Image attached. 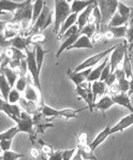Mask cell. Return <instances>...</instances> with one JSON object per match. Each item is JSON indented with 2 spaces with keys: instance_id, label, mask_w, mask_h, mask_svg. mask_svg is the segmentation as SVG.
<instances>
[{
  "instance_id": "4fadbf2b",
  "label": "cell",
  "mask_w": 133,
  "mask_h": 160,
  "mask_svg": "<svg viewBox=\"0 0 133 160\" xmlns=\"http://www.w3.org/2000/svg\"><path fill=\"white\" fill-rule=\"evenodd\" d=\"M112 98L115 104H118V105H120V107L126 108V109H128L133 114L132 103H131V100H130V96L128 95L127 92H119V93H117V95L113 96Z\"/></svg>"
},
{
  "instance_id": "8d00e7d4",
  "label": "cell",
  "mask_w": 133,
  "mask_h": 160,
  "mask_svg": "<svg viewBox=\"0 0 133 160\" xmlns=\"http://www.w3.org/2000/svg\"><path fill=\"white\" fill-rule=\"evenodd\" d=\"M19 100H21V92H17L15 88H12L9 93L8 102L10 104H16L17 102H19Z\"/></svg>"
},
{
  "instance_id": "d6a6232c",
  "label": "cell",
  "mask_w": 133,
  "mask_h": 160,
  "mask_svg": "<svg viewBox=\"0 0 133 160\" xmlns=\"http://www.w3.org/2000/svg\"><path fill=\"white\" fill-rule=\"evenodd\" d=\"M17 133H19V131L16 126L9 128L7 131L0 133V141H2V140H10V139L13 140V138L15 137Z\"/></svg>"
},
{
  "instance_id": "7dc6e473",
  "label": "cell",
  "mask_w": 133,
  "mask_h": 160,
  "mask_svg": "<svg viewBox=\"0 0 133 160\" xmlns=\"http://www.w3.org/2000/svg\"><path fill=\"white\" fill-rule=\"evenodd\" d=\"M47 160H62V151L61 152H54L50 155Z\"/></svg>"
},
{
  "instance_id": "680465c9",
  "label": "cell",
  "mask_w": 133,
  "mask_h": 160,
  "mask_svg": "<svg viewBox=\"0 0 133 160\" xmlns=\"http://www.w3.org/2000/svg\"><path fill=\"white\" fill-rule=\"evenodd\" d=\"M4 51H6V50H3V48H0V56H3Z\"/></svg>"
},
{
  "instance_id": "6f0895ef",
  "label": "cell",
  "mask_w": 133,
  "mask_h": 160,
  "mask_svg": "<svg viewBox=\"0 0 133 160\" xmlns=\"http://www.w3.org/2000/svg\"><path fill=\"white\" fill-rule=\"evenodd\" d=\"M4 60V55L3 56H0V68H1V65H2V61Z\"/></svg>"
},
{
  "instance_id": "8fae6325",
  "label": "cell",
  "mask_w": 133,
  "mask_h": 160,
  "mask_svg": "<svg viewBox=\"0 0 133 160\" xmlns=\"http://www.w3.org/2000/svg\"><path fill=\"white\" fill-rule=\"evenodd\" d=\"M26 1L24 2H16L11 1V0H0V12H11V13H15L17 10L23 8L25 6Z\"/></svg>"
},
{
  "instance_id": "7bdbcfd3",
  "label": "cell",
  "mask_w": 133,
  "mask_h": 160,
  "mask_svg": "<svg viewBox=\"0 0 133 160\" xmlns=\"http://www.w3.org/2000/svg\"><path fill=\"white\" fill-rule=\"evenodd\" d=\"M11 40H8L6 37L3 36V33L0 34V48H2L3 50L11 48Z\"/></svg>"
},
{
  "instance_id": "91938a15",
  "label": "cell",
  "mask_w": 133,
  "mask_h": 160,
  "mask_svg": "<svg viewBox=\"0 0 133 160\" xmlns=\"http://www.w3.org/2000/svg\"><path fill=\"white\" fill-rule=\"evenodd\" d=\"M2 152H2V149H1V147H0V155H2Z\"/></svg>"
},
{
  "instance_id": "be15d7a7",
  "label": "cell",
  "mask_w": 133,
  "mask_h": 160,
  "mask_svg": "<svg viewBox=\"0 0 133 160\" xmlns=\"http://www.w3.org/2000/svg\"><path fill=\"white\" fill-rule=\"evenodd\" d=\"M43 160H45V159H43Z\"/></svg>"
},
{
  "instance_id": "74e56055",
  "label": "cell",
  "mask_w": 133,
  "mask_h": 160,
  "mask_svg": "<svg viewBox=\"0 0 133 160\" xmlns=\"http://www.w3.org/2000/svg\"><path fill=\"white\" fill-rule=\"evenodd\" d=\"M27 85H28V83H27L26 76H19L15 84V89L19 92H24L27 88Z\"/></svg>"
},
{
  "instance_id": "e0dca14e",
  "label": "cell",
  "mask_w": 133,
  "mask_h": 160,
  "mask_svg": "<svg viewBox=\"0 0 133 160\" xmlns=\"http://www.w3.org/2000/svg\"><path fill=\"white\" fill-rule=\"evenodd\" d=\"M95 1L92 0H74L71 2V13L72 14H80L82 13L85 9H87L89 6H91Z\"/></svg>"
},
{
  "instance_id": "5b68a950",
  "label": "cell",
  "mask_w": 133,
  "mask_h": 160,
  "mask_svg": "<svg viewBox=\"0 0 133 160\" xmlns=\"http://www.w3.org/2000/svg\"><path fill=\"white\" fill-rule=\"evenodd\" d=\"M127 50H128V43H127V41L124 40L122 43L117 44L115 50L111 53L110 56H108V58H110L108 63H110V66H111V73H114V71L118 68V66L122 63L125 52Z\"/></svg>"
},
{
  "instance_id": "ffe728a7",
  "label": "cell",
  "mask_w": 133,
  "mask_h": 160,
  "mask_svg": "<svg viewBox=\"0 0 133 160\" xmlns=\"http://www.w3.org/2000/svg\"><path fill=\"white\" fill-rule=\"evenodd\" d=\"M91 92L93 95V100H97V97H102L106 93V85L104 82L101 81H96V82L91 83Z\"/></svg>"
},
{
  "instance_id": "cb8c5ba5",
  "label": "cell",
  "mask_w": 133,
  "mask_h": 160,
  "mask_svg": "<svg viewBox=\"0 0 133 160\" xmlns=\"http://www.w3.org/2000/svg\"><path fill=\"white\" fill-rule=\"evenodd\" d=\"M81 36V33L78 32V33H75V34H73L72 37H70V38H68L65 41H62V43H61V45H60V48H59V50L57 51V53H56V57H59V56L61 55V54L63 53L66 50L68 51V48H70V46H72L73 44H74L76 42V40L78 39V37Z\"/></svg>"
},
{
  "instance_id": "836d02e7",
  "label": "cell",
  "mask_w": 133,
  "mask_h": 160,
  "mask_svg": "<svg viewBox=\"0 0 133 160\" xmlns=\"http://www.w3.org/2000/svg\"><path fill=\"white\" fill-rule=\"evenodd\" d=\"M116 84L119 88L120 92H129V88H130V81L127 78H122L116 81Z\"/></svg>"
},
{
  "instance_id": "83f0119b",
  "label": "cell",
  "mask_w": 133,
  "mask_h": 160,
  "mask_svg": "<svg viewBox=\"0 0 133 160\" xmlns=\"http://www.w3.org/2000/svg\"><path fill=\"white\" fill-rule=\"evenodd\" d=\"M44 6H45V1H43V0H37V1L32 2V21H31L32 25L36 23L38 17L40 16V14L42 13Z\"/></svg>"
},
{
  "instance_id": "ab89813d",
  "label": "cell",
  "mask_w": 133,
  "mask_h": 160,
  "mask_svg": "<svg viewBox=\"0 0 133 160\" xmlns=\"http://www.w3.org/2000/svg\"><path fill=\"white\" fill-rule=\"evenodd\" d=\"M28 39H29V41H30L31 45H34V44H41L45 41V37H44V34L41 32L31 34L30 37H28Z\"/></svg>"
},
{
  "instance_id": "11a10c76",
  "label": "cell",
  "mask_w": 133,
  "mask_h": 160,
  "mask_svg": "<svg viewBox=\"0 0 133 160\" xmlns=\"http://www.w3.org/2000/svg\"><path fill=\"white\" fill-rule=\"evenodd\" d=\"M133 25V8H131V12H130V17H129V22H128V26Z\"/></svg>"
},
{
  "instance_id": "1f68e13d",
  "label": "cell",
  "mask_w": 133,
  "mask_h": 160,
  "mask_svg": "<svg viewBox=\"0 0 133 160\" xmlns=\"http://www.w3.org/2000/svg\"><path fill=\"white\" fill-rule=\"evenodd\" d=\"M130 12H131V8L126 4L122 3L121 1L118 2V7H117V13L119 14L120 16H122L124 18L128 19L129 22V17H130Z\"/></svg>"
},
{
  "instance_id": "d6986e66",
  "label": "cell",
  "mask_w": 133,
  "mask_h": 160,
  "mask_svg": "<svg viewBox=\"0 0 133 160\" xmlns=\"http://www.w3.org/2000/svg\"><path fill=\"white\" fill-rule=\"evenodd\" d=\"M11 45L13 46V48H17V50L23 52V51H26L27 48H29V46L31 45V43L28 38H24V37L18 34V36H16L15 38H13L11 40Z\"/></svg>"
},
{
  "instance_id": "f35d334b",
  "label": "cell",
  "mask_w": 133,
  "mask_h": 160,
  "mask_svg": "<svg viewBox=\"0 0 133 160\" xmlns=\"http://www.w3.org/2000/svg\"><path fill=\"white\" fill-rule=\"evenodd\" d=\"M126 39H127L126 41H127V43H128V52L130 53V52L133 50V25L128 26Z\"/></svg>"
},
{
  "instance_id": "2e32d148",
  "label": "cell",
  "mask_w": 133,
  "mask_h": 160,
  "mask_svg": "<svg viewBox=\"0 0 133 160\" xmlns=\"http://www.w3.org/2000/svg\"><path fill=\"white\" fill-rule=\"evenodd\" d=\"M108 60H110V58H108V56L106 58H104L102 61H101V63L99 66H97L95 69H92L91 73L89 74V76L87 78V81L86 82L88 83H93L96 82V81H100V76H101V73H102L103 69L105 68V66L108 63Z\"/></svg>"
},
{
  "instance_id": "484cf974",
  "label": "cell",
  "mask_w": 133,
  "mask_h": 160,
  "mask_svg": "<svg viewBox=\"0 0 133 160\" xmlns=\"http://www.w3.org/2000/svg\"><path fill=\"white\" fill-rule=\"evenodd\" d=\"M2 71H3L2 73H3L4 76H6L7 81H8V83H9V85H10V87L13 88L14 86H15V84H16V82H17V80H18L19 76L17 75L16 73L9 67V66H8V67L2 68Z\"/></svg>"
},
{
  "instance_id": "44dd1931",
  "label": "cell",
  "mask_w": 133,
  "mask_h": 160,
  "mask_svg": "<svg viewBox=\"0 0 133 160\" xmlns=\"http://www.w3.org/2000/svg\"><path fill=\"white\" fill-rule=\"evenodd\" d=\"M34 52H36V61H37V67H38V72H41L42 66L44 62V57L47 54V51H45L42 48L41 44H34Z\"/></svg>"
},
{
  "instance_id": "f546056e",
  "label": "cell",
  "mask_w": 133,
  "mask_h": 160,
  "mask_svg": "<svg viewBox=\"0 0 133 160\" xmlns=\"http://www.w3.org/2000/svg\"><path fill=\"white\" fill-rule=\"evenodd\" d=\"M77 151L80 152L83 160H97L96 156L93 155V152L89 147V144L85 145V146H82V147H77Z\"/></svg>"
},
{
  "instance_id": "d4e9b609",
  "label": "cell",
  "mask_w": 133,
  "mask_h": 160,
  "mask_svg": "<svg viewBox=\"0 0 133 160\" xmlns=\"http://www.w3.org/2000/svg\"><path fill=\"white\" fill-rule=\"evenodd\" d=\"M11 89L12 88L10 87L4 74L3 73H0V92H1V96L4 101L8 102V97H9V93L11 92Z\"/></svg>"
},
{
  "instance_id": "7402d4cb",
  "label": "cell",
  "mask_w": 133,
  "mask_h": 160,
  "mask_svg": "<svg viewBox=\"0 0 133 160\" xmlns=\"http://www.w3.org/2000/svg\"><path fill=\"white\" fill-rule=\"evenodd\" d=\"M74 48H93V44L91 42V39L87 38L86 36L81 34L76 42L72 46L68 48V50H74Z\"/></svg>"
},
{
  "instance_id": "f1b7e54d",
  "label": "cell",
  "mask_w": 133,
  "mask_h": 160,
  "mask_svg": "<svg viewBox=\"0 0 133 160\" xmlns=\"http://www.w3.org/2000/svg\"><path fill=\"white\" fill-rule=\"evenodd\" d=\"M25 99L27 101H30V102H37L39 100V95H38V92L37 89L31 86L30 84L28 83L27 85V88L25 90Z\"/></svg>"
},
{
  "instance_id": "6da1fadb",
  "label": "cell",
  "mask_w": 133,
  "mask_h": 160,
  "mask_svg": "<svg viewBox=\"0 0 133 160\" xmlns=\"http://www.w3.org/2000/svg\"><path fill=\"white\" fill-rule=\"evenodd\" d=\"M118 2L119 1H117V0H101V1H97L101 13V33L104 32V29L107 28L110 21L114 16V14L117 12Z\"/></svg>"
},
{
  "instance_id": "9a60e30c",
  "label": "cell",
  "mask_w": 133,
  "mask_h": 160,
  "mask_svg": "<svg viewBox=\"0 0 133 160\" xmlns=\"http://www.w3.org/2000/svg\"><path fill=\"white\" fill-rule=\"evenodd\" d=\"M111 128H112V127L106 126L104 129L102 130V131L100 132L99 134L97 135V137H96V139L93 140L91 143H89V147L91 148L92 152H95L96 148H97L98 146H100V145L102 144L108 137H110V135H111Z\"/></svg>"
},
{
  "instance_id": "4316f807",
  "label": "cell",
  "mask_w": 133,
  "mask_h": 160,
  "mask_svg": "<svg viewBox=\"0 0 133 160\" xmlns=\"http://www.w3.org/2000/svg\"><path fill=\"white\" fill-rule=\"evenodd\" d=\"M121 68L126 74V78H127L128 80H130L131 76L133 75V73H132L131 60H130L129 52H128V50L125 52V56H124V60H122V63H121Z\"/></svg>"
},
{
  "instance_id": "4dcf8cb0",
  "label": "cell",
  "mask_w": 133,
  "mask_h": 160,
  "mask_svg": "<svg viewBox=\"0 0 133 160\" xmlns=\"http://www.w3.org/2000/svg\"><path fill=\"white\" fill-rule=\"evenodd\" d=\"M121 26H128V19L120 16L116 12L114 14V16L112 17V19L110 21L107 27H121Z\"/></svg>"
},
{
  "instance_id": "9f6ffc18",
  "label": "cell",
  "mask_w": 133,
  "mask_h": 160,
  "mask_svg": "<svg viewBox=\"0 0 133 160\" xmlns=\"http://www.w3.org/2000/svg\"><path fill=\"white\" fill-rule=\"evenodd\" d=\"M4 100H3V98L2 97H0V111H2V108H3V104H4Z\"/></svg>"
},
{
  "instance_id": "bcb514c9",
  "label": "cell",
  "mask_w": 133,
  "mask_h": 160,
  "mask_svg": "<svg viewBox=\"0 0 133 160\" xmlns=\"http://www.w3.org/2000/svg\"><path fill=\"white\" fill-rule=\"evenodd\" d=\"M77 142H78V147H82V146H85V145H87V133H85V132H83V133H81L80 137L77 138Z\"/></svg>"
},
{
  "instance_id": "5bb4252c",
  "label": "cell",
  "mask_w": 133,
  "mask_h": 160,
  "mask_svg": "<svg viewBox=\"0 0 133 160\" xmlns=\"http://www.w3.org/2000/svg\"><path fill=\"white\" fill-rule=\"evenodd\" d=\"M93 4H95V2L91 4V6H89L87 9H85L82 13H80L77 15V21H76V26H77L78 28V31H82V29L87 25L88 23V18H89L90 14L92 13V10H93Z\"/></svg>"
},
{
  "instance_id": "7a4b0ae2",
  "label": "cell",
  "mask_w": 133,
  "mask_h": 160,
  "mask_svg": "<svg viewBox=\"0 0 133 160\" xmlns=\"http://www.w3.org/2000/svg\"><path fill=\"white\" fill-rule=\"evenodd\" d=\"M71 14V7L68 1L56 0L54 10V32L56 34H58L62 24Z\"/></svg>"
},
{
  "instance_id": "d590c367",
  "label": "cell",
  "mask_w": 133,
  "mask_h": 160,
  "mask_svg": "<svg viewBox=\"0 0 133 160\" xmlns=\"http://www.w3.org/2000/svg\"><path fill=\"white\" fill-rule=\"evenodd\" d=\"M22 157H24V154H18L16 152L7 151L2 152V160H18Z\"/></svg>"
},
{
  "instance_id": "9c48e42d",
  "label": "cell",
  "mask_w": 133,
  "mask_h": 160,
  "mask_svg": "<svg viewBox=\"0 0 133 160\" xmlns=\"http://www.w3.org/2000/svg\"><path fill=\"white\" fill-rule=\"evenodd\" d=\"M92 69L93 68H88V69H85V70L78 71V72H74L72 69H68L66 75H68V78L74 83L75 86H78L82 84V83L87 81V78L89 76L90 73H91Z\"/></svg>"
},
{
  "instance_id": "94428289",
  "label": "cell",
  "mask_w": 133,
  "mask_h": 160,
  "mask_svg": "<svg viewBox=\"0 0 133 160\" xmlns=\"http://www.w3.org/2000/svg\"><path fill=\"white\" fill-rule=\"evenodd\" d=\"M0 160H2V155H0Z\"/></svg>"
},
{
  "instance_id": "e575fe53",
  "label": "cell",
  "mask_w": 133,
  "mask_h": 160,
  "mask_svg": "<svg viewBox=\"0 0 133 160\" xmlns=\"http://www.w3.org/2000/svg\"><path fill=\"white\" fill-rule=\"evenodd\" d=\"M97 32V28H96V26L93 25V24H87L84 28L82 29V31H81V34L82 36H86L87 38L91 39L92 36Z\"/></svg>"
},
{
  "instance_id": "b9f144b4",
  "label": "cell",
  "mask_w": 133,
  "mask_h": 160,
  "mask_svg": "<svg viewBox=\"0 0 133 160\" xmlns=\"http://www.w3.org/2000/svg\"><path fill=\"white\" fill-rule=\"evenodd\" d=\"M76 151H77V148H71L62 151V160H72Z\"/></svg>"
},
{
  "instance_id": "277c9868",
  "label": "cell",
  "mask_w": 133,
  "mask_h": 160,
  "mask_svg": "<svg viewBox=\"0 0 133 160\" xmlns=\"http://www.w3.org/2000/svg\"><path fill=\"white\" fill-rule=\"evenodd\" d=\"M116 45H117V44H116ZM116 45L112 46V48H107V50H105V51L100 52V53L96 54V55H92V56H90V57H88L87 59H85L83 62H81L78 66H76V67L73 69V71H74V72H78V71L85 70V69H88V68H93V66L100 63L103 59L106 58L107 56H110L111 53L115 50Z\"/></svg>"
},
{
  "instance_id": "db71d44e",
  "label": "cell",
  "mask_w": 133,
  "mask_h": 160,
  "mask_svg": "<svg viewBox=\"0 0 133 160\" xmlns=\"http://www.w3.org/2000/svg\"><path fill=\"white\" fill-rule=\"evenodd\" d=\"M72 160H83L82 156H81V154H80V152H78V151H76V152L74 154V156H73Z\"/></svg>"
},
{
  "instance_id": "3957f363",
  "label": "cell",
  "mask_w": 133,
  "mask_h": 160,
  "mask_svg": "<svg viewBox=\"0 0 133 160\" xmlns=\"http://www.w3.org/2000/svg\"><path fill=\"white\" fill-rule=\"evenodd\" d=\"M33 45H30L29 48H27L25 51L26 53V62H27V70L29 72L32 83L34 84L37 88H38L39 92H40L42 99H43V96H42V86L40 82V73L38 72V67H37V61H36V52H34Z\"/></svg>"
},
{
  "instance_id": "f907efd6",
  "label": "cell",
  "mask_w": 133,
  "mask_h": 160,
  "mask_svg": "<svg viewBox=\"0 0 133 160\" xmlns=\"http://www.w3.org/2000/svg\"><path fill=\"white\" fill-rule=\"evenodd\" d=\"M30 155L33 157V158H38V157L40 156V152H39V149H37V148H31Z\"/></svg>"
},
{
  "instance_id": "603a6c76",
  "label": "cell",
  "mask_w": 133,
  "mask_h": 160,
  "mask_svg": "<svg viewBox=\"0 0 133 160\" xmlns=\"http://www.w3.org/2000/svg\"><path fill=\"white\" fill-rule=\"evenodd\" d=\"M76 21H77V14H71V15L65 21V23L62 24V26H61L60 30H59V32L57 34L58 38L61 39V37L66 32L68 29H70L72 26L76 25Z\"/></svg>"
},
{
  "instance_id": "8992f818",
  "label": "cell",
  "mask_w": 133,
  "mask_h": 160,
  "mask_svg": "<svg viewBox=\"0 0 133 160\" xmlns=\"http://www.w3.org/2000/svg\"><path fill=\"white\" fill-rule=\"evenodd\" d=\"M42 115L45 117H65V118H72V117H77V114L83 111V109L80 110H72V109H63V110H56L53 108L48 107L46 104H42L41 107Z\"/></svg>"
},
{
  "instance_id": "52a82bcc",
  "label": "cell",
  "mask_w": 133,
  "mask_h": 160,
  "mask_svg": "<svg viewBox=\"0 0 133 160\" xmlns=\"http://www.w3.org/2000/svg\"><path fill=\"white\" fill-rule=\"evenodd\" d=\"M76 92L81 98L85 100L90 112H92L93 108H95V100H93V95L91 92V83L84 82L81 85L76 86Z\"/></svg>"
},
{
  "instance_id": "30bf717a",
  "label": "cell",
  "mask_w": 133,
  "mask_h": 160,
  "mask_svg": "<svg viewBox=\"0 0 133 160\" xmlns=\"http://www.w3.org/2000/svg\"><path fill=\"white\" fill-rule=\"evenodd\" d=\"M128 26L121 27H107L106 30L103 32V37L105 40H114V39L126 38L127 36Z\"/></svg>"
},
{
  "instance_id": "ee69618b",
  "label": "cell",
  "mask_w": 133,
  "mask_h": 160,
  "mask_svg": "<svg viewBox=\"0 0 133 160\" xmlns=\"http://www.w3.org/2000/svg\"><path fill=\"white\" fill-rule=\"evenodd\" d=\"M11 146H12V140H2L0 141V147H1L2 152H7V151H11Z\"/></svg>"
},
{
  "instance_id": "f6af8a7d",
  "label": "cell",
  "mask_w": 133,
  "mask_h": 160,
  "mask_svg": "<svg viewBox=\"0 0 133 160\" xmlns=\"http://www.w3.org/2000/svg\"><path fill=\"white\" fill-rule=\"evenodd\" d=\"M110 74H111V66H110V63H107V65L105 66V68L103 69L102 73H101L100 81H101V82H104L108 76H110Z\"/></svg>"
},
{
  "instance_id": "60d3db41",
  "label": "cell",
  "mask_w": 133,
  "mask_h": 160,
  "mask_svg": "<svg viewBox=\"0 0 133 160\" xmlns=\"http://www.w3.org/2000/svg\"><path fill=\"white\" fill-rule=\"evenodd\" d=\"M80 31H78V28H77V26L74 25V26H72L70 29H68L66 30V32L63 34L62 37H61V41H65L68 38H70V37H72L73 34H75V33H78Z\"/></svg>"
},
{
  "instance_id": "681fc988",
  "label": "cell",
  "mask_w": 133,
  "mask_h": 160,
  "mask_svg": "<svg viewBox=\"0 0 133 160\" xmlns=\"http://www.w3.org/2000/svg\"><path fill=\"white\" fill-rule=\"evenodd\" d=\"M103 39H104V37H103V33L96 32L92 36V38H91V42H92V44H93V42H100V41L103 40Z\"/></svg>"
},
{
  "instance_id": "f5cc1de1",
  "label": "cell",
  "mask_w": 133,
  "mask_h": 160,
  "mask_svg": "<svg viewBox=\"0 0 133 160\" xmlns=\"http://www.w3.org/2000/svg\"><path fill=\"white\" fill-rule=\"evenodd\" d=\"M6 27H7V23H6V22L0 21V34L4 32V29H6Z\"/></svg>"
},
{
  "instance_id": "816d5d0a",
  "label": "cell",
  "mask_w": 133,
  "mask_h": 160,
  "mask_svg": "<svg viewBox=\"0 0 133 160\" xmlns=\"http://www.w3.org/2000/svg\"><path fill=\"white\" fill-rule=\"evenodd\" d=\"M130 88H129V92H128V95L131 96L133 95V75L131 76V78H130Z\"/></svg>"
},
{
  "instance_id": "ba28073f",
  "label": "cell",
  "mask_w": 133,
  "mask_h": 160,
  "mask_svg": "<svg viewBox=\"0 0 133 160\" xmlns=\"http://www.w3.org/2000/svg\"><path fill=\"white\" fill-rule=\"evenodd\" d=\"M16 127L19 132H26L28 134H32L33 127V118L27 112H22L21 116L16 120Z\"/></svg>"
},
{
  "instance_id": "6125c7cd",
  "label": "cell",
  "mask_w": 133,
  "mask_h": 160,
  "mask_svg": "<svg viewBox=\"0 0 133 160\" xmlns=\"http://www.w3.org/2000/svg\"><path fill=\"white\" fill-rule=\"evenodd\" d=\"M1 14H4V13H3V12H0V15H1Z\"/></svg>"
},
{
  "instance_id": "c3c4849f",
  "label": "cell",
  "mask_w": 133,
  "mask_h": 160,
  "mask_svg": "<svg viewBox=\"0 0 133 160\" xmlns=\"http://www.w3.org/2000/svg\"><path fill=\"white\" fill-rule=\"evenodd\" d=\"M42 152H44V154H46V155H52L53 154V148H52V146H50L48 144H43L42 145Z\"/></svg>"
},
{
  "instance_id": "ac0fdd59",
  "label": "cell",
  "mask_w": 133,
  "mask_h": 160,
  "mask_svg": "<svg viewBox=\"0 0 133 160\" xmlns=\"http://www.w3.org/2000/svg\"><path fill=\"white\" fill-rule=\"evenodd\" d=\"M115 103L113 101V98L111 97L110 95H104V96H102L97 102H95V108H93V109H97L99 111H102V112H105V111H107Z\"/></svg>"
},
{
  "instance_id": "7c38bea8",
  "label": "cell",
  "mask_w": 133,
  "mask_h": 160,
  "mask_svg": "<svg viewBox=\"0 0 133 160\" xmlns=\"http://www.w3.org/2000/svg\"><path fill=\"white\" fill-rule=\"evenodd\" d=\"M132 125H133V114L131 113V114L122 117L115 126H113L111 128V134L117 133V132H122L125 129L129 128L130 126H132Z\"/></svg>"
}]
</instances>
